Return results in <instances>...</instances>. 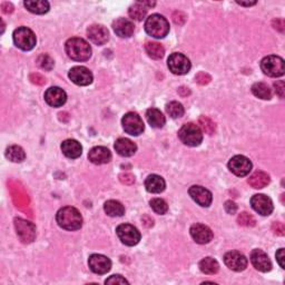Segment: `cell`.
<instances>
[{"label":"cell","mask_w":285,"mask_h":285,"mask_svg":"<svg viewBox=\"0 0 285 285\" xmlns=\"http://www.w3.org/2000/svg\"><path fill=\"white\" fill-rule=\"evenodd\" d=\"M6 157L14 163H22L26 158V154L20 146L12 145L6 150Z\"/></svg>","instance_id":"1f68e13d"},{"label":"cell","mask_w":285,"mask_h":285,"mask_svg":"<svg viewBox=\"0 0 285 285\" xmlns=\"http://www.w3.org/2000/svg\"><path fill=\"white\" fill-rule=\"evenodd\" d=\"M166 111L167 114L172 118H180L184 115L185 110L183 105L179 102H171L169 104L166 105Z\"/></svg>","instance_id":"e575fe53"},{"label":"cell","mask_w":285,"mask_h":285,"mask_svg":"<svg viewBox=\"0 0 285 285\" xmlns=\"http://www.w3.org/2000/svg\"><path fill=\"white\" fill-rule=\"evenodd\" d=\"M105 284H128V281L122 275H113L105 281Z\"/></svg>","instance_id":"ab89813d"},{"label":"cell","mask_w":285,"mask_h":285,"mask_svg":"<svg viewBox=\"0 0 285 285\" xmlns=\"http://www.w3.org/2000/svg\"><path fill=\"white\" fill-rule=\"evenodd\" d=\"M146 14H147V8L145 6H143L139 1L134 3L133 6H130V10H128V15H130V17L134 20H137V22H140V20H143L144 18H145Z\"/></svg>","instance_id":"836d02e7"},{"label":"cell","mask_w":285,"mask_h":285,"mask_svg":"<svg viewBox=\"0 0 285 285\" xmlns=\"http://www.w3.org/2000/svg\"><path fill=\"white\" fill-rule=\"evenodd\" d=\"M276 259H278V263L280 264V266L282 268H285V254H284V249H280L276 253Z\"/></svg>","instance_id":"c3c4849f"},{"label":"cell","mask_w":285,"mask_h":285,"mask_svg":"<svg viewBox=\"0 0 285 285\" xmlns=\"http://www.w3.org/2000/svg\"><path fill=\"white\" fill-rule=\"evenodd\" d=\"M229 168L234 175L243 177L250 174V172L252 171V163L245 156L236 155L230 159Z\"/></svg>","instance_id":"8fae6325"},{"label":"cell","mask_w":285,"mask_h":285,"mask_svg":"<svg viewBox=\"0 0 285 285\" xmlns=\"http://www.w3.org/2000/svg\"><path fill=\"white\" fill-rule=\"evenodd\" d=\"M69 79L78 86H88L93 82V74L84 66H76L69 70Z\"/></svg>","instance_id":"4fadbf2b"},{"label":"cell","mask_w":285,"mask_h":285,"mask_svg":"<svg viewBox=\"0 0 285 285\" xmlns=\"http://www.w3.org/2000/svg\"><path fill=\"white\" fill-rule=\"evenodd\" d=\"M224 263L230 270L241 272L244 271L247 266V259L239 252L232 251L224 255Z\"/></svg>","instance_id":"5bb4252c"},{"label":"cell","mask_w":285,"mask_h":285,"mask_svg":"<svg viewBox=\"0 0 285 285\" xmlns=\"http://www.w3.org/2000/svg\"><path fill=\"white\" fill-rule=\"evenodd\" d=\"M191 235L194 241L198 244H207L213 239V232L208 226L204 224H194L191 227Z\"/></svg>","instance_id":"e0dca14e"},{"label":"cell","mask_w":285,"mask_h":285,"mask_svg":"<svg viewBox=\"0 0 285 285\" xmlns=\"http://www.w3.org/2000/svg\"><path fill=\"white\" fill-rule=\"evenodd\" d=\"M236 3L241 6H246V7H250V6H253L256 3V1H250V2H244V1H236Z\"/></svg>","instance_id":"816d5d0a"},{"label":"cell","mask_w":285,"mask_h":285,"mask_svg":"<svg viewBox=\"0 0 285 285\" xmlns=\"http://www.w3.org/2000/svg\"><path fill=\"white\" fill-rule=\"evenodd\" d=\"M251 205L255 212H258L263 216H268L274 209L273 202H272L270 197L264 195V194H256V195L252 197Z\"/></svg>","instance_id":"7c38bea8"},{"label":"cell","mask_w":285,"mask_h":285,"mask_svg":"<svg viewBox=\"0 0 285 285\" xmlns=\"http://www.w3.org/2000/svg\"><path fill=\"white\" fill-rule=\"evenodd\" d=\"M200 270L204 274L214 275L220 270V264L213 258H205L200 262Z\"/></svg>","instance_id":"f546056e"},{"label":"cell","mask_w":285,"mask_h":285,"mask_svg":"<svg viewBox=\"0 0 285 285\" xmlns=\"http://www.w3.org/2000/svg\"><path fill=\"white\" fill-rule=\"evenodd\" d=\"M145 187L150 193L158 194L164 191L165 187H166V183H165L163 177L156 174H152L145 181Z\"/></svg>","instance_id":"d4e9b609"},{"label":"cell","mask_w":285,"mask_h":285,"mask_svg":"<svg viewBox=\"0 0 285 285\" xmlns=\"http://www.w3.org/2000/svg\"><path fill=\"white\" fill-rule=\"evenodd\" d=\"M224 207H225L226 212L229 214H235L237 210V205L232 201H227L224 205Z\"/></svg>","instance_id":"7dc6e473"},{"label":"cell","mask_w":285,"mask_h":285,"mask_svg":"<svg viewBox=\"0 0 285 285\" xmlns=\"http://www.w3.org/2000/svg\"><path fill=\"white\" fill-rule=\"evenodd\" d=\"M272 230H273L274 234L280 235V236H283L285 232V227L283 225V223H280V222H275L273 226H272Z\"/></svg>","instance_id":"ee69618b"},{"label":"cell","mask_w":285,"mask_h":285,"mask_svg":"<svg viewBox=\"0 0 285 285\" xmlns=\"http://www.w3.org/2000/svg\"><path fill=\"white\" fill-rule=\"evenodd\" d=\"M66 52L69 58L76 61H86L92 56V47L82 38H70L66 41Z\"/></svg>","instance_id":"7a4b0ae2"},{"label":"cell","mask_w":285,"mask_h":285,"mask_svg":"<svg viewBox=\"0 0 285 285\" xmlns=\"http://www.w3.org/2000/svg\"><path fill=\"white\" fill-rule=\"evenodd\" d=\"M24 5L32 14L44 15L49 11V2L45 1V0H36V1L27 0L24 2Z\"/></svg>","instance_id":"83f0119b"},{"label":"cell","mask_w":285,"mask_h":285,"mask_svg":"<svg viewBox=\"0 0 285 285\" xmlns=\"http://www.w3.org/2000/svg\"><path fill=\"white\" fill-rule=\"evenodd\" d=\"M179 137L185 145L196 147L203 140V133H202L200 126L193 123H187L181 126L179 131Z\"/></svg>","instance_id":"277c9868"},{"label":"cell","mask_w":285,"mask_h":285,"mask_svg":"<svg viewBox=\"0 0 285 285\" xmlns=\"http://www.w3.org/2000/svg\"><path fill=\"white\" fill-rule=\"evenodd\" d=\"M189 196H191L196 203L202 206V207H208L212 204L213 195L208 189H206L203 186H198V185H194L188 189Z\"/></svg>","instance_id":"2e32d148"},{"label":"cell","mask_w":285,"mask_h":285,"mask_svg":"<svg viewBox=\"0 0 285 285\" xmlns=\"http://www.w3.org/2000/svg\"><path fill=\"white\" fill-rule=\"evenodd\" d=\"M167 66L169 70L175 75H185L191 70V61L183 53L174 52L168 57Z\"/></svg>","instance_id":"52a82bcc"},{"label":"cell","mask_w":285,"mask_h":285,"mask_svg":"<svg viewBox=\"0 0 285 285\" xmlns=\"http://www.w3.org/2000/svg\"><path fill=\"white\" fill-rule=\"evenodd\" d=\"M124 130L131 136H138L144 131V123L138 114L127 113L122 119Z\"/></svg>","instance_id":"30bf717a"},{"label":"cell","mask_w":285,"mask_h":285,"mask_svg":"<svg viewBox=\"0 0 285 285\" xmlns=\"http://www.w3.org/2000/svg\"><path fill=\"white\" fill-rule=\"evenodd\" d=\"M104 209L107 215L111 217H121L125 214V207L118 201H107L104 205Z\"/></svg>","instance_id":"f1b7e54d"},{"label":"cell","mask_w":285,"mask_h":285,"mask_svg":"<svg viewBox=\"0 0 285 285\" xmlns=\"http://www.w3.org/2000/svg\"><path fill=\"white\" fill-rule=\"evenodd\" d=\"M37 65L39 66L41 69L45 70H52L53 67V60L51 56L43 53L37 58Z\"/></svg>","instance_id":"74e56055"},{"label":"cell","mask_w":285,"mask_h":285,"mask_svg":"<svg viewBox=\"0 0 285 285\" xmlns=\"http://www.w3.org/2000/svg\"><path fill=\"white\" fill-rule=\"evenodd\" d=\"M261 69L267 76L281 77L285 73V63L283 58H281V57L271 55L262 59Z\"/></svg>","instance_id":"8992f818"},{"label":"cell","mask_w":285,"mask_h":285,"mask_svg":"<svg viewBox=\"0 0 285 285\" xmlns=\"http://www.w3.org/2000/svg\"><path fill=\"white\" fill-rule=\"evenodd\" d=\"M88 38L93 41L94 44L102 46L105 45L109 39V32L107 28L102 26V25H93L87 30Z\"/></svg>","instance_id":"ffe728a7"},{"label":"cell","mask_w":285,"mask_h":285,"mask_svg":"<svg viewBox=\"0 0 285 285\" xmlns=\"http://www.w3.org/2000/svg\"><path fill=\"white\" fill-rule=\"evenodd\" d=\"M116 234L123 244L127 246L137 245L140 241V233L135 226L130 224H121L117 226Z\"/></svg>","instance_id":"ba28073f"},{"label":"cell","mask_w":285,"mask_h":285,"mask_svg":"<svg viewBox=\"0 0 285 285\" xmlns=\"http://www.w3.org/2000/svg\"><path fill=\"white\" fill-rule=\"evenodd\" d=\"M179 93L181 95V96H187V95L189 94V90H188V88L181 87V88L179 89Z\"/></svg>","instance_id":"f907efd6"},{"label":"cell","mask_w":285,"mask_h":285,"mask_svg":"<svg viewBox=\"0 0 285 285\" xmlns=\"http://www.w3.org/2000/svg\"><path fill=\"white\" fill-rule=\"evenodd\" d=\"M114 31L122 38H128L134 34V24L126 18H118L113 23Z\"/></svg>","instance_id":"7402d4cb"},{"label":"cell","mask_w":285,"mask_h":285,"mask_svg":"<svg viewBox=\"0 0 285 285\" xmlns=\"http://www.w3.org/2000/svg\"><path fill=\"white\" fill-rule=\"evenodd\" d=\"M150 205L153 210H154L156 214H159V215H164V214L167 213L168 210V205L163 198H153L150 202Z\"/></svg>","instance_id":"8d00e7d4"},{"label":"cell","mask_w":285,"mask_h":285,"mask_svg":"<svg viewBox=\"0 0 285 285\" xmlns=\"http://www.w3.org/2000/svg\"><path fill=\"white\" fill-rule=\"evenodd\" d=\"M30 80L36 85H44L46 82V79L40 75V74H31Z\"/></svg>","instance_id":"bcb514c9"},{"label":"cell","mask_w":285,"mask_h":285,"mask_svg":"<svg viewBox=\"0 0 285 285\" xmlns=\"http://www.w3.org/2000/svg\"><path fill=\"white\" fill-rule=\"evenodd\" d=\"M15 229L20 241L25 244L31 243L36 238V226L24 218H15Z\"/></svg>","instance_id":"9c48e42d"},{"label":"cell","mask_w":285,"mask_h":285,"mask_svg":"<svg viewBox=\"0 0 285 285\" xmlns=\"http://www.w3.org/2000/svg\"><path fill=\"white\" fill-rule=\"evenodd\" d=\"M56 221L61 229L67 231H77L82 226V217L79 210L72 206L60 208L56 215Z\"/></svg>","instance_id":"6da1fadb"},{"label":"cell","mask_w":285,"mask_h":285,"mask_svg":"<svg viewBox=\"0 0 285 285\" xmlns=\"http://www.w3.org/2000/svg\"><path fill=\"white\" fill-rule=\"evenodd\" d=\"M145 51L151 58L156 60L162 59L165 53L164 47L158 43H147L145 45Z\"/></svg>","instance_id":"d6a6232c"},{"label":"cell","mask_w":285,"mask_h":285,"mask_svg":"<svg viewBox=\"0 0 285 285\" xmlns=\"http://www.w3.org/2000/svg\"><path fill=\"white\" fill-rule=\"evenodd\" d=\"M114 147L118 154L123 156V157H130L137 151L136 144L128 138H118Z\"/></svg>","instance_id":"603a6c76"},{"label":"cell","mask_w":285,"mask_h":285,"mask_svg":"<svg viewBox=\"0 0 285 285\" xmlns=\"http://www.w3.org/2000/svg\"><path fill=\"white\" fill-rule=\"evenodd\" d=\"M249 184L253 188L259 189L266 187L270 184V176H268L265 172H255L254 174H252L249 179Z\"/></svg>","instance_id":"4316f807"},{"label":"cell","mask_w":285,"mask_h":285,"mask_svg":"<svg viewBox=\"0 0 285 285\" xmlns=\"http://www.w3.org/2000/svg\"><path fill=\"white\" fill-rule=\"evenodd\" d=\"M146 118L148 124L154 128H162L166 123V119H165L162 111L156 108L148 109L146 111Z\"/></svg>","instance_id":"484cf974"},{"label":"cell","mask_w":285,"mask_h":285,"mask_svg":"<svg viewBox=\"0 0 285 285\" xmlns=\"http://www.w3.org/2000/svg\"><path fill=\"white\" fill-rule=\"evenodd\" d=\"M88 264L90 270L96 274H106L110 271L111 261L105 255L102 254H93L89 256Z\"/></svg>","instance_id":"9a60e30c"},{"label":"cell","mask_w":285,"mask_h":285,"mask_svg":"<svg viewBox=\"0 0 285 285\" xmlns=\"http://www.w3.org/2000/svg\"><path fill=\"white\" fill-rule=\"evenodd\" d=\"M173 19H174L175 24L183 25L185 23V20H186V16H185L183 12L176 11V12H174V15H173Z\"/></svg>","instance_id":"f6af8a7d"},{"label":"cell","mask_w":285,"mask_h":285,"mask_svg":"<svg viewBox=\"0 0 285 285\" xmlns=\"http://www.w3.org/2000/svg\"><path fill=\"white\" fill-rule=\"evenodd\" d=\"M45 101L52 107H61L67 101V95L59 87H51L45 93Z\"/></svg>","instance_id":"d6986e66"},{"label":"cell","mask_w":285,"mask_h":285,"mask_svg":"<svg viewBox=\"0 0 285 285\" xmlns=\"http://www.w3.org/2000/svg\"><path fill=\"white\" fill-rule=\"evenodd\" d=\"M274 88H275V93L280 98H284V94H285V84L284 81L280 80L276 81L274 84Z\"/></svg>","instance_id":"7bdbcfd3"},{"label":"cell","mask_w":285,"mask_h":285,"mask_svg":"<svg viewBox=\"0 0 285 285\" xmlns=\"http://www.w3.org/2000/svg\"><path fill=\"white\" fill-rule=\"evenodd\" d=\"M61 152L66 157L75 159L81 155L82 147L80 143H78L75 139H66L61 144Z\"/></svg>","instance_id":"cb8c5ba5"},{"label":"cell","mask_w":285,"mask_h":285,"mask_svg":"<svg viewBox=\"0 0 285 285\" xmlns=\"http://www.w3.org/2000/svg\"><path fill=\"white\" fill-rule=\"evenodd\" d=\"M119 180L123 184H126V185H131L133 183H135V177L133 174H130V173H123L119 176Z\"/></svg>","instance_id":"b9f144b4"},{"label":"cell","mask_w":285,"mask_h":285,"mask_svg":"<svg viewBox=\"0 0 285 285\" xmlns=\"http://www.w3.org/2000/svg\"><path fill=\"white\" fill-rule=\"evenodd\" d=\"M196 82H198L200 85H207L208 82L212 80V78L206 73H198L195 77Z\"/></svg>","instance_id":"60d3db41"},{"label":"cell","mask_w":285,"mask_h":285,"mask_svg":"<svg viewBox=\"0 0 285 285\" xmlns=\"http://www.w3.org/2000/svg\"><path fill=\"white\" fill-rule=\"evenodd\" d=\"M1 9L5 14H11V12L14 11V7H12V5L9 2H3L1 5Z\"/></svg>","instance_id":"681fc988"},{"label":"cell","mask_w":285,"mask_h":285,"mask_svg":"<svg viewBox=\"0 0 285 285\" xmlns=\"http://www.w3.org/2000/svg\"><path fill=\"white\" fill-rule=\"evenodd\" d=\"M251 262L256 270L259 272H270L272 270V262L267 254L262 250H253L251 253Z\"/></svg>","instance_id":"ac0fdd59"},{"label":"cell","mask_w":285,"mask_h":285,"mask_svg":"<svg viewBox=\"0 0 285 285\" xmlns=\"http://www.w3.org/2000/svg\"><path fill=\"white\" fill-rule=\"evenodd\" d=\"M12 38H14V43L16 46L22 49V51H31L36 46V35L34 34V31L27 27L17 28L14 31Z\"/></svg>","instance_id":"5b68a950"},{"label":"cell","mask_w":285,"mask_h":285,"mask_svg":"<svg viewBox=\"0 0 285 285\" xmlns=\"http://www.w3.org/2000/svg\"><path fill=\"white\" fill-rule=\"evenodd\" d=\"M237 223L241 226L250 227V226H254L256 222H255V218L252 216L251 214L243 212L237 216Z\"/></svg>","instance_id":"f35d334b"},{"label":"cell","mask_w":285,"mask_h":285,"mask_svg":"<svg viewBox=\"0 0 285 285\" xmlns=\"http://www.w3.org/2000/svg\"><path fill=\"white\" fill-rule=\"evenodd\" d=\"M88 158L90 162L96 165L107 164L111 159V153L104 146H97L90 150L88 154Z\"/></svg>","instance_id":"44dd1931"},{"label":"cell","mask_w":285,"mask_h":285,"mask_svg":"<svg viewBox=\"0 0 285 285\" xmlns=\"http://www.w3.org/2000/svg\"><path fill=\"white\" fill-rule=\"evenodd\" d=\"M252 93H253L255 97L264 99V101H270L272 98L271 89L266 84H264V82H255V84L252 86Z\"/></svg>","instance_id":"4dcf8cb0"},{"label":"cell","mask_w":285,"mask_h":285,"mask_svg":"<svg viewBox=\"0 0 285 285\" xmlns=\"http://www.w3.org/2000/svg\"><path fill=\"white\" fill-rule=\"evenodd\" d=\"M198 125H200V128L203 130V131L208 135H213L216 130L215 123L207 116H201L198 118Z\"/></svg>","instance_id":"d590c367"},{"label":"cell","mask_w":285,"mask_h":285,"mask_svg":"<svg viewBox=\"0 0 285 285\" xmlns=\"http://www.w3.org/2000/svg\"><path fill=\"white\" fill-rule=\"evenodd\" d=\"M145 30L150 36L154 38H164L169 32V24L167 19L158 14L151 15L146 19Z\"/></svg>","instance_id":"3957f363"}]
</instances>
